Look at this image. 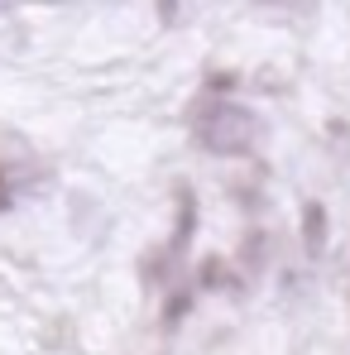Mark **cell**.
Here are the masks:
<instances>
[{"mask_svg": "<svg viewBox=\"0 0 350 355\" xmlns=\"http://www.w3.org/2000/svg\"><path fill=\"white\" fill-rule=\"evenodd\" d=\"M192 302H197V284H192V279H187V284H173V293L164 302V327H168V331L192 312Z\"/></svg>", "mask_w": 350, "mask_h": 355, "instance_id": "5", "label": "cell"}, {"mask_svg": "<svg viewBox=\"0 0 350 355\" xmlns=\"http://www.w3.org/2000/svg\"><path fill=\"white\" fill-rule=\"evenodd\" d=\"M154 5H159V19H164V24L177 19V0H154Z\"/></svg>", "mask_w": 350, "mask_h": 355, "instance_id": "8", "label": "cell"}, {"mask_svg": "<svg viewBox=\"0 0 350 355\" xmlns=\"http://www.w3.org/2000/svg\"><path fill=\"white\" fill-rule=\"evenodd\" d=\"M5 10H15V0H0V15H5Z\"/></svg>", "mask_w": 350, "mask_h": 355, "instance_id": "10", "label": "cell"}, {"mask_svg": "<svg viewBox=\"0 0 350 355\" xmlns=\"http://www.w3.org/2000/svg\"><path fill=\"white\" fill-rule=\"evenodd\" d=\"M192 284L202 288V293H245V284H240V274H235L231 264L221 259V254H207L202 264H197V274H192Z\"/></svg>", "mask_w": 350, "mask_h": 355, "instance_id": "3", "label": "cell"}, {"mask_svg": "<svg viewBox=\"0 0 350 355\" xmlns=\"http://www.w3.org/2000/svg\"><path fill=\"white\" fill-rule=\"evenodd\" d=\"M326 236H331V216H326V207H322V202H307V207H302V250L317 259V254L326 250Z\"/></svg>", "mask_w": 350, "mask_h": 355, "instance_id": "4", "label": "cell"}, {"mask_svg": "<svg viewBox=\"0 0 350 355\" xmlns=\"http://www.w3.org/2000/svg\"><path fill=\"white\" fill-rule=\"evenodd\" d=\"M254 5H279V0H254Z\"/></svg>", "mask_w": 350, "mask_h": 355, "instance_id": "11", "label": "cell"}, {"mask_svg": "<svg viewBox=\"0 0 350 355\" xmlns=\"http://www.w3.org/2000/svg\"><path fill=\"white\" fill-rule=\"evenodd\" d=\"M240 259H245V269H250V274H259V269L269 264V236H259V231H254V236L245 240V254H240Z\"/></svg>", "mask_w": 350, "mask_h": 355, "instance_id": "6", "label": "cell"}, {"mask_svg": "<svg viewBox=\"0 0 350 355\" xmlns=\"http://www.w3.org/2000/svg\"><path fill=\"white\" fill-rule=\"evenodd\" d=\"M187 125H192L197 149L211 159H250L259 149V135H264V125L250 106H240L231 96H216V92H202L187 106Z\"/></svg>", "mask_w": 350, "mask_h": 355, "instance_id": "1", "label": "cell"}, {"mask_svg": "<svg viewBox=\"0 0 350 355\" xmlns=\"http://www.w3.org/2000/svg\"><path fill=\"white\" fill-rule=\"evenodd\" d=\"M235 87H240V77H235V72H211V77H207V92H216V96H221V92L231 96Z\"/></svg>", "mask_w": 350, "mask_h": 355, "instance_id": "7", "label": "cell"}, {"mask_svg": "<svg viewBox=\"0 0 350 355\" xmlns=\"http://www.w3.org/2000/svg\"><path fill=\"white\" fill-rule=\"evenodd\" d=\"M10 202H15V192H10V178L0 173V211H10Z\"/></svg>", "mask_w": 350, "mask_h": 355, "instance_id": "9", "label": "cell"}, {"mask_svg": "<svg viewBox=\"0 0 350 355\" xmlns=\"http://www.w3.org/2000/svg\"><path fill=\"white\" fill-rule=\"evenodd\" d=\"M192 236H197V197H192V187H177V221H173V236L164 240L154 254H144L139 279H144L149 288H164V284L173 279V269L182 264V254H187Z\"/></svg>", "mask_w": 350, "mask_h": 355, "instance_id": "2", "label": "cell"}]
</instances>
